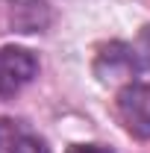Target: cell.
I'll return each mask as SVG.
<instances>
[{"mask_svg":"<svg viewBox=\"0 0 150 153\" xmlns=\"http://www.w3.org/2000/svg\"><path fill=\"white\" fill-rule=\"evenodd\" d=\"M135 53H138V62L150 71V24L138 33V38H135Z\"/></svg>","mask_w":150,"mask_h":153,"instance_id":"8992f818","label":"cell"},{"mask_svg":"<svg viewBox=\"0 0 150 153\" xmlns=\"http://www.w3.org/2000/svg\"><path fill=\"white\" fill-rule=\"evenodd\" d=\"M115 115L132 138H150V85H124L115 100Z\"/></svg>","mask_w":150,"mask_h":153,"instance_id":"6da1fadb","label":"cell"},{"mask_svg":"<svg viewBox=\"0 0 150 153\" xmlns=\"http://www.w3.org/2000/svg\"><path fill=\"white\" fill-rule=\"evenodd\" d=\"M6 24L15 33H44L50 27L47 0H6Z\"/></svg>","mask_w":150,"mask_h":153,"instance_id":"277c9868","label":"cell"},{"mask_svg":"<svg viewBox=\"0 0 150 153\" xmlns=\"http://www.w3.org/2000/svg\"><path fill=\"white\" fill-rule=\"evenodd\" d=\"M0 153H50V147L30 124L0 118Z\"/></svg>","mask_w":150,"mask_h":153,"instance_id":"5b68a950","label":"cell"},{"mask_svg":"<svg viewBox=\"0 0 150 153\" xmlns=\"http://www.w3.org/2000/svg\"><path fill=\"white\" fill-rule=\"evenodd\" d=\"M138 53L121 44V41H112V44H103L97 50V59H94V74L100 76V82H132V74L138 71Z\"/></svg>","mask_w":150,"mask_h":153,"instance_id":"3957f363","label":"cell"},{"mask_svg":"<svg viewBox=\"0 0 150 153\" xmlns=\"http://www.w3.org/2000/svg\"><path fill=\"white\" fill-rule=\"evenodd\" d=\"M68 153H112V150H106V147H100V144H74Z\"/></svg>","mask_w":150,"mask_h":153,"instance_id":"52a82bcc","label":"cell"},{"mask_svg":"<svg viewBox=\"0 0 150 153\" xmlns=\"http://www.w3.org/2000/svg\"><path fill=\"white\" fill-rule=\"evenodd\" d=\"M38 74V59L24 47H0V103L15 97Z\"/></svg>","mask_w":150,"mask_h":153,"instance_id":"7a4b0ae2","label":"cell"}]
</instances>
